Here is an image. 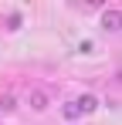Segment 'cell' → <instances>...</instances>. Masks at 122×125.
Here are the masks:
<instances>
[{
    "label": "cell",
    "mask_w": 122,
    "mask_h": 125,
    "mask_svg": "<svg viewBox=\"0 0 122 125\" xmlns=\"http://www.w3.org/2000/svg\"><path fill=\"white\" fill-rule=\"evenodd\" d=\"M102 24H105V31H119V27H122V21H119V10H109Z\"/></svg>",
    "instance_id": "cell-2"
},
{
    "label": "cell",
    "mask_w": 122,
    "mask_h": 125,
    "mask_svg": "<svg viewBox=\"0 0 122 125\" xmlns=\"http://www.w3.org/2000/svg\"><path fill=\"white\" fill-rule=\"evenodd\" d=\"M64 118H78V108H75V102L64 105Z\"/></svg>",
    "instance_id": "cell-4"
},
{
    "label": "cell",
    "mask_w": 122,
    "mask_h": 125,
    "mask_svg": "<svg viewBox=\"0 0 122 125\" xmlns=\"http://www.w3.org/2000/svg\"><path fill=\"white\" fill-rule=\"evenodd\" d=\"M31 105H34V108H44V105H48V98H44L41 91H34V95H31Z\"/></svg>",
    "instance_id": "cell-3"
},
{
    "label": "cell",
    "mask_w": 122,
    "mask_h": 125,
    "mask_svg": "<svg viewBox=\"0 0 122 125\" xmlns=\"http://www.w3.org/2000/svg\"><path fill=\"white\" fill-rule=\"evenodd\" d=\"M75 108H78V115H88V112L98 108V98H95V95H81L78 102H75Z\"/></svg>",
    "instance_id": "cell-1"
}]
</instances>
